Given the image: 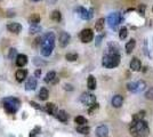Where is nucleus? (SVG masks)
Wrapping results in <instances>:
<instances>
[{
    "mask_svg": "<svg viewBox=\"0 0 153 137\" xmlns=\"http://www.w3.org/2000/svg\"><path fill=\"white\" fill-rule=\"evenodd\" d=\"M55 33L54 32H47L41 39H40V44H41V55L45 57H48L51 55L54 48H55Z\"/></svg>",
    "mask_w": 153,
    "mask_h": 137,
    "instance_id": "1",
    "label": "nucleus"
},
{
    "mask_svg": "<svg viewBox=\"0 0 153 137\" xmlns=\"http://www.w3.org/2000/svg\"><path fill=\"white\" fill-rule=\"evenodd\" d=\"M129 131L131 136L134 137H146L150 134V128L147 122L141 120V121H133L129 127Z\"/></svg>",
    "mask_w": 153,
    "mask_h": 137,
    "instance_id": "2",
    "label": "nucleus"
},
{
    "mask_svg": "<svg viewBox=\"0 0 153 137\" xmlns=\"http://www.w3.org/2000/svg\"><path fill=\"white\" fill-rule=\"evenodd\" d=\"M120 64V55L119 54H106L103 56L102 65L106 68H114Z\"/></svg>",
    "mask_w": 153,
    "mask_h": 137,
    "instance_id": "3",
    "label": "nucleus"
},
{
    "mask_svg": "<svg viewBox=\"0 0 153 137\" xmlns=\"http://www.w3.org/2000/svg\"><path fill=\"white\" fill-rule=\"evenodd\" d=\"M2 104H4V107L5 110L11 114H14L17 112V110L20 109V105H21V102L15 98V97H7L2 101Z\"/></svg>",
    "mask_w": 153,
    "mask_h": 137,
    "instance_id": "4",
    "label": "nucleus"
},
{
    "mask_svg": "<svg viewBox=\"0 0 153 137\" xmlns=\"http://www.w3.org/2000/svg\"><path fill=\"white\" fill-rule=\"evenodd\" d=\"M122 21V16L119 11H116V13H111L109 16H107V24L111 29L116 30V28L118 26L119 24Z\"/></svg>",
    "mask_w": 153,
    "mask_h": 137,
    "instance_id": "5",
    "label": "nucleus"
},
{
    "mask_svg": "<svg viewBox=\"0 0 153 137\" xmlns=\"http://www.w3.org/2000/svg\"><path fill=\"white\" fill-rule=\"evenodd\" d=\"M80 102L82 103L83 105L90 107L92 105H94L96 103V96L93 94H89V93H83L80 96Z\"/></svg>",
    "mask_w": 153,
    "mask_h": 137,
    "instance_id": "6",
    "label": "nucleus"
},
{
    "mask_svg": "<svg viewBox=\"0 0 153 137\" xmlns=\"http://www.w3.org/2000/svg\"><path fill=\"white\" fill-rule=\"evenodd\" d=\"M79 38L83 44H88L94 39V32L92 29H83L79 34Z\"/></svg>",
    "mask_w": 153,
    "mask_h": 137,
    "instance_id": "7",
    "label": "nucleus"
},
{
    "mask_svg": "<svg viewBox=\"0 0 153 137\" xmlns=\"http://www.w3.org/2000/svg\"><path fill=\"white\" fill-rule=\"evenodd\" d=\"M77 13H78V15H79L82 20H90V18L93 17V11H92V9L88 11V9H86V8H83V7H78V8H77Z\"/></svg>",
    "mask_w": 153,
    "mask_h": 137,
    "instance_id": "8",
    "label": "nucleus"
},
{
    "mask_svg": "<svg viewBox=\"0 0 153 137\" xmlns=\"http://www.w3.org/2000/svg\"><path fill=\"white\" fill-rule=\"evenodd\" d=\"M70 40H71V35L68 32H61L59 39L61 47H66V46L70 44Z\"/></svg>",
    "mask_w": 153,
    "mask_h": 137,
    "instance_id": "9",
    "label": "nucleus"
},
{
    "mask_svg": "<svg viewBox=\"0 0 153 137\" xmlns=\"http://www.w3.org/2000/svg\"><path fill=\"white\" fill-rule=\"evenodd\" d=\"M129 68H130V70H131V71H134V72H138V71H141L142 62L140 61V58H137V57L131 58L130 64H129Z\"/></svg>",
    "mask_w": 153,
    "mask_h": 137,
    "instance_id": "10",
    "label": "nucleus"
},
{
    "mask_svg": "<svg viewBox=\"0 0 153 137\" xmlns=\"http://www.w3.org/2000/svg\"><path fill=\"white\" fill-rule=\"evenodd\" d=\"M7 30H8L9 32H12V33L17 34L22 31V25L17 22L8 23V24H7Z\"/></svg>",
    "mask_w": 153,
    "mask_h": 137,
    "instance_id": "11",
    "label": "nucleus"
},
{
    "mask_svg": "<svg viewBox=\"0 0 153 137\" xmlns=\"http://www.w3.org/2000/svg\"><path fill=\"white\" fill-rule=\"evenodd\" d=\"M59 80V78L56 77V72L55 71H50V72H48L47 74H46V77H45V82H47V83H53V85H55V83H57Z\"/></svg>",
    "mask_w": 153,
    "mask_h": 137,
    "instance_id": "12",
    "label": "nucleus"
},
{
    "mask_svg": "<svg viewBox=\"0 0 153 137\" xmlns=\"http://www.w3.org/2000/svg\"><path fill=\"white\" fill-rule=\"evenodd\" d=\"M109 134V128L105 125H101L96 128V136L97 137H106Z\"/></svg>",
    "mask_w": 153,
    "mask_h": 137,
    "instance_id": "13",
    "label": "nucleus"
},
{
    "mask_svg": "<svg viewBox=\"0 0 153 137\" xmlns=\"http://www.w3.org/2000/svg\"><path fill=\"white\" fill-rule=\"evenodd\" d=\"M37 88V79L35 77H32V78H29L26 83H25V89L27 91L30 90H35Z\"/></svg>",
    "mask_w": 153,
    "mask_h": 137,
    "instance_id": "14",
    "label": "nucleus"
},
{
    "mask_svg": "<svg viewBox=\"0 0 153 137\" xmlns=\"http://www.w3.org/2000/svg\"><path fill=\"white\" fill-rule=\"evenodd\" d=\"M111 103H112V106L113 107H121V105L123 104V97L121 96V95H116V96H113L112 97V101H111Z\"/></svg>",
    "mask_w": 153,
    "mask_h": 137,
    "instance_id": "15",
    "label": "nucleus"
},
{
    "mask_svg": "<svg viewBox=\"0 0 153 137\" xmlns=\"http://www.w3.org/2000/svg\"><path fill=\"white\" fill-rule=\"evenodd\" d=\"M26 76H27V71L24 70V68H20V70H17L16 73H15V78H16V80H17L18 82L24 81L25 78H26Z\"/></svg>",
    "mask_w": 153,
    "mask_h": 137,
    "instance_id": "16",
    "label": "nucleus"
},
{
    "mask_svg": "<svg viewBox=\"0 0 153 137\" xmlns=\"http://www.w3.org/2000/svg\"><path fill=\"white\" fill-rule=\"evenodd\" d=\"M27 63V56L24 54H18V56L16 57V65L18 68H23L24 65H26Z\"/></svg>",
    "mask_w": 153,
    "mask_h": 137,
    "instance_id": "17",
    "label": "nucleus"
},
{
    "mask_svg": "<svg viewBox=\"0 0 153 137\" xmlns=\"http://www.w3.org/2000/svg\"><path fill=\"white\" fill-rule=\"evenodd\" d=\"M45 110H46L47 113L53 114V115H57V113H59V110H57V107L54 103H47L46 106H45Z\"/></svg>",
    "mask_w": 153,
    "mask_h": 137,
    "instance_id": "18",
    "label": "nucleus"
},
{
    "mask_svg": "<svg viewBox=\"0 0 153 137\" xmlns=\"http://www.w3.org/2000/svg\"><path fill=\"white\" fill-rule=\"evenodd\" d=\"M96 85H97V82H96L95 77L90 74L88 77V79H87V87H88V89L89 90H95L96 89Z\"/></svg>",
    "mask_w": 153,
    "mask_h": 137,
    "instance_id": "19",
    "label": "nucleus"
},
{
    "mask_svg": "<svg viewBox=\"0 0 153 137\" xmlns=\"http://www.w3.org/2000/svg\"><path fill=\"white\" fill-rule=\"evenodd\" d=\"M40 21H41V16L39 14H37V13L32 14L29 17V22H30L31 25H38V23H40Z\"/></svg>",
    "mask_w": 153,
    "mask_h": 137,
    "instance_id": "20",
    "label": "nucleus"
},
{
    "mask_svg": "<svg viewBox=\"0 0 153 137\" xmlns=\"http://www.w3.org/2000/svg\"><path fill=\"white\" fill-rule=\"evenodd\" d=\"M56 117H57V119H59L61 122H66L69 120V114L66 113L64 110H59Z\"/></svg>",
    "mask_w": 153,
    "mask_h": 137,
    "instance_id": "21",
    "label": "nucleus"
},
{
    "mask_svg": "<svg viewBox=\"0 0 153 137\" xmlns=\"http://www.w3.org/2000/svg\"><path fill=\"white\" fill-rule=\"evenodd\" d=\"M104 24H105V18H98L97 22L95 23V30L97 32H101L103 29H104Z\"/></svg>",
    "mask_w": 153,
    "mask_h": 137,
    "instance_id": "22",
    "label": "nucleus"
},
{
    "mask_svg": "<svg viewBox=\"0 0 153 137\" xmlns=\"http://www.w3.org/2000/svg\"><path fill=\"white\" fill-rule=\"evenodd\" d=\"M48 96H49V91H48L47 88H45V87H42L40 91H39V95H38V97L41 100V101H47Z\"/></svg>",
    "mask_w": 153,
    "mask_h": 137,
    "instance_id": "23",
    "label": "nucleus"
},
{
    "mask_svg": "<svg viewBox=\"0 0 153 137\" xmlns=\"http://www.w3.org/2000/svg\"><path fill=\"white\" fill-rule=\"evenodd\" d=\"M135 46H136V40L135 39H130L129 41L126 44V52H127V54H130L134 50Z\"/></svg>",
    "mask_w": 153,
    "mask_h": 137,
    "instance_id": "24",
    "label": "nucleus"
},
{
    "mask_svg": "<svg viewBox=\"0 0 153 137\" xmlns=\"http://www.w3.org/2000/svg\"><path fill=\"white\" fill-rule=\"evenodd\" d=\"M77 131L78 133H80V134H83V135H87V134H89V131H90V128L88 127V126H78L77 127Z\"/></svg>",
    "mask_w": 153,
    "mask_h": 137,
    "instance_id": "25",
    "label": "nucleus"
},
{
    "mask_svg": "<svg viewBox=\"0 0 153 137\" xmlns=\"http://www.w3.org/2000/svg\"><path fill=\"white\" fill-rule=\"evenodd\" d=\"M50 18H51L53 21H55V22H59V21L62 20V14H61V11H54L51 13V15H50Z\"/></svg>",
    "mask_w": 153,
    "mask_h": 137,
    "instance_id": "26",
    "label": "nucleus"
},
{
    "mask_svg": "<svg viewBox=\"0 0 153 137\" xmlns=\"http://www.w3.org/2000/svg\"><path fill=\"white\" fill-rule=\"evenodd\" d=\"M74 122L77 124L78 126H85L87 124V119L85 118V117H81V115H78V117H75V119H74Z\"/></svg>",
    "mask_w": 153,
    "mask_h": 137,
    "instance_id": "27",
    "label": "nucleus"
},
{
    "mask_svg": "<svg viewBox=\"0 0 153 137\" xmlns=\"http://www.w3.org/2000/svg\"><path fill=\"white\" fill-rule=\"evenodd\" d=\"M127 89L131 93H137V81H131V82H128L127 83Z\"/></svg>",
    "mask_w": 153,
    "mask_h": 137,
    "instance_id": "28",
    "label": "nucleus"
},
{
    "mask_svg": "<svg viewBox=\"0 0 153 137\" xmlns=\"http://www.w3.org/2000/svg\"><path fill=\"white\" fill-rule=\"evenodd\" d=\"M78 57H79V55H78L77 53H68V54L65 55L66 61H69V62H74V61H77Z\"/></svg>",
    "mask_w": 153,
    "mask_h": 137,
    "instance_id": "29",
    "label": "nucleus"
},
{
    "mask_svg": "<svg viewBox=\"0 0 153 137\" xmlns=\"http://www.w3.org/2000/svg\"><path fill=\"white\" fill-rule=\"evenodd\" d=\"M127 35H128V30H127V28H121L120 31H119V38H120L121 40H125V39L127 38Z\"/></svg>",
    "mask_w": 153,
    "mask_h": 137,
    "instance_id": "30",
    "label": "nucleus"
},
{
    "mask_svg": "<svg viewBox=\"0 0 153 137\" xmlns=\"http://www.w3.org/2000/svg\"><path fill=\"white\" fill-rule=\"evenodd\" d=\"M29 32H30V34H35L38 32H41V26H39V25H30Z\"/></svg>",
    "mask_w": 153,
    "mask_h": 137,
    "instance_id": "31",
    "label": "nucleus"
},
{
    "mask_svg": "<svg viewBox=\"0 0 153 137\" xmlns=\"http://www.w3.org/2000/svg\"><path fill=\"white\" fill-rule=\"evenodd\" d=\"M146 88V82L143 80H138L137 81V93H141Z\"/></svg>",
    "mask_w": 153,
    "mask_h": 137,
    "instance_id": "32",
    "label": "nucleus"
},
{
    "mask_svg": "<svg viewBox=\"0 0 153 137\" xmlns=\"http://www.w3.org/2000/svg\"><path fill=\"white\" fill-rule=\"evenodd\" d=\"M144 117H145V112L141 111V112H138L137 114L133 115V121H141V120L144 119Z\"/></svg>",
    "mask_w": 153,
    "mask_h": 137,
    "instance_id": "33",
    "label": "nucleus"
},
{
    "mask_svg": "<svg viewBox=\"0 0 153 137\" xmlns=\"http://www.w3.org/2000/svg\"><path fill=\"white\" fill-rule=\"evenodd\" d=\"M17 56H18V55H17V50H16L15 48H11V49H9V53H8V58H9V59H14V58L16 59Z\"/></svg>",
    "mask_w": 153,
    "mask_h": 137,
    "instance_id": "34",
    "label": "nucleus"
},
{
    "mask_svg": "<svg viewBox=\"0 0 153 137\" xmlns=\"http://www.w3.org/2000/svg\"><path fill=\"white\" fill-rule=\"evenodd\" d=\"M144 53H145V55L147 57H151L150 55V52H149V42H147V40L145 39L144 40Z\"/></svg>",
    "mask_w": 153,
    "mask_h": 137,
    "instance_id": "35",
    "label": "nucleus"
},
{
    "mask_svg": "<svg viewBox=\"0 0 153 137\" xmlns=\"http://www.w3.org/2000/svg\"><path fill=\"white\" fill-rule=\"evenodd\" d=\"M145 98L146 100H153V88L147 89V91L145 93Z\"/></svg>",
    "mask_w": 153,
    "mask_h": 137,
    "instance_id": "36",
    "label": "nucleus"
},
{
    "mask_svg": "<svg viewBox=\"0 0 153 137\" xmlns=\"http://www.w3.org/2000/svg\"><path fill=\"white\" fill-rule=\"evenodd\" d=\"M98 107H99V105H98V103H95L94 105H92L90 107H89V113L92 114L94 112L95 110H98Z\"/></svg>",
    "mask_w": 153,
    "mask_h": 137,
    "instance_id": "37",
    "label": "nucleus"
},
{
    "mask_svg": "<svg viewBox=\"0 0 153 137\" xmlns=\"http://www.w3.org/2000/svg\"><path fill=\"white\" fill-rule=\"evenodd\" d=\"M104 38V34H101V35H98L97 38H96V42H95V45L96 46H99L101 45V42H102V39Z\"/></svg>",
    "mask_w": 153,
    "mask_h": 137,
    "instance_id": "38",
    "label": "nucleus"
},
{
    "mask_svg": "<svg viewBox=\"0 0 153 137\" xmlns=\"http://www.w3.org/2000/svg\"><path fill=\"white\" fill-rule=\"evenodd\" d=\"M38 131H40V127H35V129L30 133V137H35L37 134H38Z\"/></svg>",
    "mask_w": 153,
    "mask_h": 137,
    "instance_id": "39",
    "label": "nucleus"
},
{
    "mask_svg": "<svg viewBox=\"0 0 153 137\" xmlns=\"http://www.w3.org/2000/svg\"><path fill=\"white\" fill-rule=\"evenodd\" d=\"M145 8H146V6H145V5H143V4L138 6V11H140V14H141V15H144V13H145Z\"/></svg>",
    "mask_w": 153,
    "mask_h": 137,
    "instance_id": "40",
    "label": "nucleus"
},
{
    "mask_svg": "<svg viewBox=\"0 0 153 137\" xmlns=\"http://www.w3.org/2000/svg\"><path fill=\"white\" fill-rule=\"evenodd\" d=\"M40 76H41V70H40V68H37L35 72V78H39Z\"/></svg>",
    "mask_w": 153,
    "mask_h": 137,
    "instance_id": "41",
    "label": "nucleus"
},
{
    "mask_svg": "<svg viewBox=\"0 0 153 137\" xmlns=\"http://www.w3.org/2000/svg\"><path fill=\"white\" fill-rule=\"evenodd\" d=\"M30 105H32V106H33L35 109H37V110H41V107H40L35 102H30Z\"/></svg>",
    "mask_w": 153,
    "mask_h": 137,
    "instance_id": "42",
    "label": "nucleus"
},
{
    "mask_svg": "<svg viewBox=\"0 0 153 137\" xmlns=\"http://www.w3.org/2000/svg\"><path fill=\"white\" fill-rule=\"evenodd\" d=\"M64 89H65V90L72 91V90H73V87H72L71 85H65V86H64Z\"/></svg>",
    "mask_w": 153,
    "mask_h": 137,
    "instance_id": "43",
    "label": "nucleus"
},
{
    "mask_svg": "<svg viewBox=\"0 0 153 137\" xmlns=\"http://www.w3.org/2000/svg\"><path fill=\"white\" fill-rule=\"evenodd\" d=\"M31 1H35V2H38V1H40V0H31Z\"/></svg>",
    "mask_w": 153,
    "mask_h": 137,
    "instance_id": "44",
    "label": "nucleus"
},
{
    "mask_svg": "<svg viewBox=\"0 0 153 137\" xmlns=\"http://www.w3.org/2000/svg\"><path fill=\"white\" fill-rule=\"evenodd\" d=\"M152 11H153V7H152Z\"/></svg>",
    "mask_w": 153,
    "mask_h": 137,
    "instance_id": "45",
    "label": "nucleus"
}]
</instances>
